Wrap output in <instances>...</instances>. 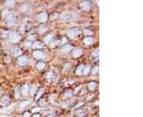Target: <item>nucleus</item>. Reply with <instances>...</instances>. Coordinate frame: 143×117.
Returning a JSON list of instances; mask_svg holds the SVG:
<instances>
[{"label":"nucleus","instance_id":"obj_19","mask_svg":"<svg viewBox=\"0 0 143 117\" xmlns=\"http://www.w3.org/2000/svg\"><path fill=\"white\" fill-rule=\"evenodd\" d=\"M42 44H41V42H35L34 44H33V47L34 48H42Z\"/></svg>","mask_w":143,"mask_h":117},{"label":"nucleus","instance_id":"obj_21","mask_svg":"<svg viewBox=\"0 0 143 117\" xmlns=\"http://www.w3.org/2000/svg\"><path fill=\"white\" fill-rule=\"evenodd\" d=\"M43 93H44V89L42 88V89H40V91L37 93V97H36V100H39V98L42 96L43 94Z\"/></svg>","mask_w":143,"mask_h":117},{"label":"nucleus","instance_id":"obj_12","mask_svg":"<svg viewBox=\"0 0 143 117\" xmlns=\"http://www.w3.org/2000/svg\"><path fill=\"white\" fill-rule=\"evenodd\" d=\"M72 49V47L71 45H64V47L62 48L61 51L64 52V53H68Z\"/></svg>","mask_w":143,"mask_h":117},{"label":"nucleus","instance_id":"obj_25","mask_svg":"<svg viewBox=\"0 0 143 117\" xmlns=\"http://www.w3.org/2000/svg\"><path fill=\"white\" fill-rule=\"evenodd\" d=\"M98 70H99V67H98V66H95V67L92 69L91 73H92V74H96V73L98 72Z\"/></svg>","mask_w":143,"mask_h":117},{"label":"nucleus","instance_id":"obj_17","mask_svg":"<svg viewBox=\"0 0 143 117\" xmlns=\"http://www.w3.org/2000/svg\"><path fill=\"white\" fill-rule=\"evenodd\" d=\"M93 42V38L91 37H87V38L84 39V44L86 45H90Z\"/></svg>","mask_w":143,"mask_h":117},{"label":"nucleus","instance_id":"obj_11","mask_svg":"<svg viewBox=\"0 0 143 117\" xmlns=\"http://www.w3.org/2000/svg\"><path fill=\"white\" fill-rule=\"evenodd\" d=\"M82 53H83V51H82L81 49H75L74 50V51L72 52V55L73 57L75 58H78L79 56H80L82 55Z\"/></svg>","mask_w":143,"mask_h":117},{"label":"nucleus","instance_id":"obj_9","mask_svg":"<svg viewBox=\"0 0 143 117\" xmlns=\"http://www.w3.org/2000/svg\"><path fill=\"white\" fill-rule=\"evenodd\" d=\"M81 7L83 10H88L90 9V7H91V5H90V3L88 1H84L83 2V3H81Z\"/></svg>","mask_w":143,"mask_h":117},{"label":"nucleus","instance_id":"obj_7","mask_svg":"<svg viewBox=\"0 0 143 117\" xmlns=\"http://www.w3.org/2000/svg\"><path fill=\"white\" fill-rule=\"evenodd\" d=\"M20 39H21V37H20V35L18 34V33H14L13 34H12V36H11V41L13 43L18 42V41L20 40Z\"/></svg>","mask_w":143,"mask_h":117},{"label":"nucleus","instance_id":"obj_16","mask_svg":"<svg viewBox=\"0 0 143 117\" xmlns=\"http://www.w3.org/2000/svg\"><path fill=\"white\" fill-rule=\"evenodd\" d=\"M29 92V86L28 85H24V86L22 87V93L23 95H27V93H28Z\"/></svg>","mask_w":143,"mask_h":117},{"label":"nucleus","instance_id":"obj_34","mask_svg":"<svg viewBox=\"0 0 143 117\" xmlns=\"http://www.w3.org/2000/svg\"><path fill=\"white\" fill-rule=\"evenodd\" d=\"M33 117H39V116H34Z\"/></svg>","mask_w":143,"mask_h":117},{"label":"nucleus","instance_id":"obj_29","mask_svg":"<svg viewBox=\"0 0 143 117\" xmlns=\"http://www.w3.org/2000/svg\"><path fill=\"white\" fill-rule=\"evenodd\" d=\"M93 55H94V56H96V57H98V56H99V49L95 50V51H94Z\"/></svg>","mask_w":143,"mask_h":117},{"label":"nucleus","instance_id":"obj_15","mask_svg":"<svg viewBox=\"0 0 143 117\" xmlns=\"http://www.w3.org/2000/svg\"><path fill=\"white\" fill-rule=\"evenodd\" d=\"M83 67H84V66H83V65H79L76 69L75 74H76L77 75H81L82 74V70H83Z\"/></svg>","mask_w":143,"mask_h":117},{"label":"nucleus","instance_id":"obj_28","mask_svg":"<svg viewBox=\"0 0 143 117\" xmlns=\"http://www.w3.org/2000/svg\"><path fill=\"white\" fill-rule=\"evenodd\" d=\"M19 95H20V93H19V90H18V89H15V97L16 98H18V97H19Z\"/></svg>","mask_w":143,"mask_h":117},{"label":"nucleus","instance_id":"obj_27","mask_svg":"<svg viewBox=\"0 0 143 117\" xmlns=\"http://www.w3.org/2000/svg\"><path fill=\"white\" fill-rule=\"evenodd\" d=\"M35 91H36V87L34 85H32V86H31V89H30V93L33 95V93H35Z\"/></svg>","mask_w":143,"mask_h":117},{"label":"nucleus","instance_id":"obj_20","mask_svg":"<svg viewBox=\"0 0 143 117\" xmlns=\"http://www.w3.org/2000/svg\"><path fill=\"white\" fill-rule=\"evenodd\" d=\"M45 66V62H38V63L37 64V68L38 69V70H41V69H43Z\"/></svg>","mask_w":143,"mask_h":117},{"label":"nucleus","instance_id":"obj_4","mask_svg":"<svg viewBox=\"0 0 143 117\" xmlns=\"http://www.w3.org/2000/svg\"><path fill=\"white\" fill-rule=\"evenodd\" d=\"M37 20L40 22H45L48 20V14L45 13H41L37 16Z\"/></svg>","mask_w":143,"mask_h":117},{"label":"nucleus","instance_id":"obj_1","mask_svg":"<svg viewBox=\"0 0 143 117\" xmlns=\"http://www.w3.org/2000/svg\"><path fill=\"white\" fill-rule=\"evenodd\" d=\"M60 18H62L63 20L65 21H70L72 20L73 18H75V15L73 13H69V12H65V13H63L60 16Z\"/></svg>","mask_w":143,"mask_h":117},{"label":"nucleus","instance_id":"obj_33","mask_svg":"<svg viewBox=\"0 0 143 117\" xmlns=\"http://www.w3.org/2000/svg\"><path fill=\"white\" fill-rule=\"evenodd\" d=\"M26 46H30V44H31V43L30 42H28V43H26Z\"/></svg>","mask_w":143,"mask_h":117},{"label":"nucleus","instance_id":"obj_30","mask_svg":"<svg viewBox=\"0 0 143 117\" xmlns=\"http://www.w3.org/2000/svg\"><path fill=\"white\" fill-rule=\"evenodd\" d=\"M84 33L85 34H91V30H87V29H85L84 30Z\"/></svg>","mask_w":143,"mask_h":117},{"label":"nucleus","instance_id":"obj_5","mask_svg":"<svg viewBox=\"0 0 143 117\" xmlns=\"http://www.w3.org/2000/svg\"><path fill=\"white\" fill-rule=\"evenodd\" d=\"M11 54H12V55L13 56H18V55H20L21 54H22V50H21L19 48H13L11 50Z\"/></svg>","mask_w":143,"mask_h":117},{"label":"nucleus","instance_id":"obj_22","mask_svg":"<svg viewBox=\"0 0 143 117\" xmlns=\"http://www.w3.org/2000/svg\"><path fill=\"white\" fill-rule=\"evenodd\" d=\"M72 96V93L70 90L66 91V92H65V93H64V97H71Z\"/></svg>","mask_w":143,"mask_h":117},{"label":"nucleus","instance_id":"obj_23","mask_svg":"<svg viewBox=\"0 0 143 117\" xmlns=\"http://www.w3.org/2000/svg\"><path fill=\"white\" fill-rule=\"evenodd\" d=\"M52 39V34H49V35H48V36L45 38V41L46 43H49Z\"/></svg>","mask_w":143,"mask_h":117},{"label":"nucleus","instance_id":"obj_13","mask_svg":"<svg viewBox=\"0 0 143 117\" xmlns=\"http://www.w3.org/2000/svg\"><path fill=\"white\" fill-rule=\"evenodd\" d=\"M9 101H10V98L8 97H4L3 99H2V101H1V104L3 106H5V105H7V104L9 103Z\"/></svg>","mask_w":143,"mask_h":117},{"label":"nucleus","instance_id":"obj_10","mask_svg":"<svg viewBox=\"0 0 143 117\" xmlns=\"http://www.w3.org/2000/svg\"><path fill=\"white\" fill-rule=\"evenodd\" d=\"M86 114H87V112H86L85 110L79 109L75 112V115H76V116H78V117H83L86 116Z\"/></svg>","mask_w":143,"mask_h":117},{"label":"nucleus","instance_id":"obj_31","mask_svg":"<svg viewBox=\"0 0 143 117\" xmlns=\"http://www.w3.org/2000/svg\"><path fill=\"white\" fill-rule=\"evenodd\" d=\"M38 111H40V108H34V109L32 110V112H38Z\"/></svg>","mask_w":143,"mask_h":117},{"label":"nucleus","instance_id":"obj_14","mask_svg":"<svg viewBox=\"0 0 143 117\" xmlns=\"http://www.w3.org/2000/svg\"><path fill=\"white\" fill-rule=\"evenodd\" d=\"M29 104V101H23L20 103L19 104V107L21 109H24L27 107V105Z\"/></svg>","mask_w":143,"mask_h":117},{"label":"nucleus","instance_id":"obj_26","mask_svg":"<svg viewBox=\"0 0 143 117\" xmlns=\"http://www.w3.org/2000/svg\"><path fill=\"white\" fill-rule=\"evenodd\" d=\"M7 4L8 7H13V6L14 5V1H8L7 3Z\"/></svg>","mask_w":143,"mask_h":117},{"label":"nucleus","instance_id":"obj_6","mask_svg":"<svg viewBox=\"0 0 143 117\" xmlns=\"http://www.w3.org/2000/svg\"><path fill=\"white\" fill-rule=\"evenodd\" d=\"M33 57H34L35 58H38V59H40V58H43L44 57H45V55H44L43 52L40 51H33Z\"/></svg>","mask_w":143,"mask_h":117},{"label":"nucleus","instance_id":"obj_18","mask_svg":"<svg viewBox=\"0 0 143 117\" xmlns=\"http://www.w3.org/2000/svg\"><path fill=\"white\" fill-rule=\"evenodd\" d=\"M88 88H89V89L90 90H91V91H93L95 89V88H96V83L95 82H90L89 84H88Z\"/></svg>","mask_w":143,"mask_h":117},{"label":"nucleus","instance_id":"obj_24","mask_svg":"<svg viewBox=\"0 0 143 117\" xmlns=\"http://www.w3.org/2000/svg\"><path fill=\"white\" fill-rule=\"evenodd\" d=\"M83 74H87L90 70V67L89 66H86V67H83Z\"/></svg>","mask_w":143,"mask_h":117},{"label":"nucleus","instance_id":"obj_3","mask_svg":"<svg viewBox=\"0 0 143 117\" xmlns=\"http://www.w3.org/2000/svg\"><path fill=\"white\" fill-rule=\"evenodd\" d=\"M79 34V30L77 29H72L68 32V37L72 39H75V37L78 36Z\"/></svg>","mask_w":143,"mask_h":117},{"label":"nucleus","instance_id":"obj_32","mask_svg":"<svg viewBox=\"0 0 143 117\" xmlns=\"http://www.w3.org/2000/svg\"><path fill=\"white\" fill-rule=\"evenodd\" d=\"M29 113H28V112L25 113V117H29Z\"/></svg>","mask_w":143,"mask_h":117},{"label":"nucleus","instance_id":"obj_8","mask_svg":"<svg viewBox=\"0 0 143 117\" xmlns=\"http://www.w3.org/2000/svg\"><path fill=\"white\" fill-rule=\"evenodd\" d=\"M18 64H19L20 66H24L26 65V64L27 63V57L26 56H21V57L18 58Z\"/></svg>","mask_w":143,"mask_h":117},{"label":"nucleus","instance_id":"obj_2","mask_svg":"<svg viewBox=\"0 0 143 117\" xmlns=\"http://www.w3.org/2000/svg\"><path fill=\"white\" fill-rule=\"evenodd\" d=\"M6 22H7V24L8 26H12L14 24V22H15V16L13 14H8L6 18Z\"/></svg>","mask_w":143,"mask_h":117}]
</instances>
